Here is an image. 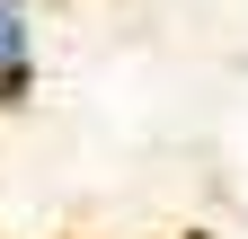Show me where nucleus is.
I'll return each mask as SVG.
<instances>
[{"instance_id": "1", "label": "nucleus", "mask_w": 248, "mask_h": 239, "mask_svg": "<svg viewBox=\"0 0 248 239\" xmlns=\"http://www.w3.org/2000/svg\"><path fill=\"white\" fill-rule=\"evenodd\" d=\"M45 71V36H36V0H0V106H27Z\"/></svg>"}]
</instances>
